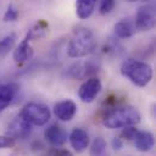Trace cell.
<instances>
[{"label": "cell", "instance_id": "ac0fdd59", "mask_svg": "<svg viewBox=\"0 0 156 156\" xmlns=\"http://www.w3.org/2000/svg\"><path fill=\"white\" fill-rule=\"evenodd\" d=\"M107 152V143L104 138L96 136L89 147V155L90 156H105Z\"/></svg>", "mask_w": 156, "mask_h": 156}, {"label": "cell", "instance_id": "30bf717a", "mask_svg": "<svg viewBox=\"0 0 156 156\" xmlns=\"http://www.w3.org/2000/svg\"><path fill=\"white\" fill-rule=\"evenodd\" d=\"M76 112H77V105L74 101L69 99L58 101L54 106V115L61 122H69L74 117Z\"/></svg>", "mask_w": 156, "mask_h": 156}, {"label": "cell", "instance_id": "9c48e42d", "mask_svg": "<svg viewBox=\"0 0 156 156\" xmlns=\"http://www.w3.org/2000/svg\"><path fill=\"white\" fill-rule=\"evenodd\" d=\"M44 136L46 139V141L52 145L54 147H60L62 146L67 139H68V135H67V132L61 127L58 126L57 123H52L50 124L45 130H44Z\"/></svg>", "mask_w": 156, "mask_h": 156}, {"label": "cell", "instance_id": "44dd1931", "mask_svg": "<svg viewBox=\"0 0 156 156\" xmlns=\"http://www.w3.org/2000/svg\"><path fill=\"white\" fill-rule=\"evenodd\" d=\"M18 18V9L15 5H9L5 13H4V21L5 22H15Z\"/></svg>", "mask_w": 156, "mask_h": 156}, {"label": "cell", "instance_id": "8fae6325", "mask_svg": "<svg viewBox=\"0 0 156 156\" xmlns=\"http://www.w3.org/2000/svg\"><path fill=\"white\" fill-rule=\"evenodd\" d=\"M68 139H69L71 146H72L77 152L84 151V150L89 146V143H90L89 134H88V132H87L85 129H83V128H73L72 132H71L69 135H68Z\"/></svg>", "mask_w": 156, "mask_h": 156}, {"label": "cell", "instance_id": "7c38bea8", "mask_svg": "<svg viewBox=\"0 0 156 156\" xmlns=\"http://www.w3.org/2000/svg\"><path fill=\"white\" fill-rule=\"evenodd\" d=\"M32 56H33V48L30 46L29 38L26 35L22 39V41L16 46V49L13 51V60L18 63H22V62L30 60Z\"/></svg>", "mask_w": 156, "mask_h": 156}, {"label": "cell", "instance_id": "5b68a950", "mask_svg": "<svg viewBox=\"0 0 156 156\" xmlns=\"http://www.w3.org/2000/svg\"><path fill=\"white\" fill-rule=\"evenodd\" d=\"M101 68L99 58H89L85 61H77L67 69V76L73 79H88L98 73Z\"/></svg>", "mask_w": 156, "mask_h": 156}, {"label": "cell", "instance_id": "ba28073f", "mask_svg": "<svg viewBox=\"0 0 156 156\" xmlns=\"http://www.w3.org/2000/svg\"><path fill=\"white\" fill-rule=\"evenodd\" d=\"M32 133V126H29L20 115H17L12 122L9 124V129H7V136L12 138L13 140L16 139H26L29 136V134Z\"/></svg>", "mask_w": 156, "mask_h": 156}, {"label": "cell", "instance_id": "6da1fadb", "mask_svg": "<svg viewBox=\"0 0 156 156\" xmlns=\"http://www.w3.org/2000/svg\"><path fill=\"white\" fill-rule=\"evenodd\" d=\"M140 112L133 106H117L110 108L102 118V123L108 129L126 128L135 126L140 122Z\"/></svg>", "mask_w": 156, "mask_h": 156}, {"label": "cell", "instance_id": "2e32d148", "mask_svg": "<svg viewBox=\"0 0 156 156\" xmlns=\"http://www.w3.org/2000/svg\"><path fill=\"white\" fill-rule=\"evenodd\" d=\"M95 6V0H78L76 2V13L80 20H87L93 15Z\"/></svg>", "mask_w": 156, "mask_h": 156}, {"label": "cell", "instance_id": "52a82bcc", "mask_svg": "<svg viewBox=\"0 0 156 156\" xmlns=\"http://www.w3.org/2000/svg\"><path fill=\"white\" fill-rule=\"evenodd\" d=\"M101 89H102L101 80L98 77H91L80 84V87L78 89V96L83 102L89 104L96 99V96L100 94Z\"/></svg>", "mask_w": 156, "mask_h": 156}, {"label": "cell", "instance_id": "4316f807", "mask_svg": "<svg viewBox=\"0 0 156 156\" xmlns=\"http://www.w3.org/2000/svg\"><path fill=\"white\" fill-rule=\"evenodd\" d=\"M11 156H18V155H15V154H12V155H11Z\"/></svg>", "mask_w": 156, "mask_h": 156}, {"label": "cell", "instance_id": "484cf974", "mask_svg": "<svg viewBox=\"0 0 156 156\" xmlns=\"http://www.w3.org/2000/svg\"><path fill=\"white\" fill-rule=\"evenodd\" d=\"M122 146H123V141H122V139L118 138V136H115V138L112 139V147H113L115 150H119Z\"/></svg>", "mask_w": 156, "mask_h": 156}, {"label": "cell", "instance_id": "7402d4cb", "mask_svg": "<svg viewBox=\"0 0 156 156\" xmlns=\"http://www.w3.org/2000/svg\"><path fill=\"white\" fill-rule=\"evenodd\" d=\"M43 156H73V154L63 147H51L49 150H46Z\"/></svg>", "mask_w": 156, "mask_h": 156}, {"label": "cell", "instance_id": "e0dca14e", "mask_svg": "<svg viewBox=\"0 0 156 156\" xmlns=\"http://www.w3.org/2000/svg\"><path fill=\"white\" fill-rule=\"evenodd\" d=\"M48 28H49V24L44 21V20H40L38 21L28 32H27V37L29 38V40H35V39H39V38H43L46 32H48Z\"/></svg>", "mask_w": 156, "mask_h": 156}, {"label": "cell", "instance_id": "4fadbf2b", "mask_svg": "<svg viewBox=\"0 0 156 156\" xmlns=\"http://www.w3.org/2000/svg\"><path fill=\"white\" fill-rule=\"evenodd\" d=\"M133 140H134V145H135L136 150H139L141 152L150 151L155 144L154 135L147 130H138Z\"/></svg>", "mask_w": 156, "mask_h": 156}, {"label": "cell", "instance_id": "d6986e66", "mask_svg": "<svg viewBox=\"0 0 156 156\" xmlns=\"http://www.w3.org/2000/svg\"><path fill=\"white\" fill-rule=\"evenodd\" d=\"M15 43H16V34L15 33H10L0 40V58L5 57L13 49Z\"/></svg>", "mask_w": 156, "mask_h": 156}, {"label": "cell", "instance_id": "5bb4252c", "mask_svg": "<svg viewBox=\"0 0 156 156\" xmlns=\"http://www.w3.org/2000/svg\"><path fill=\"white\" fill-rule=\"evenodd\" d=\"M18 87L13 83L0 85V112H2L15 99Z\"/></svg>", "mask_w": 156, "mask_h": 156}, {"label": "cell", "instance_id": "7a4b0ae2", "mask_svg": "<svg viewBox=\"0 0 156 156\" xmlns=\"http://www.w3.org/2000/svg\"><path fill=\"white\" fill-rule=\"evenodd\" d=\"M98 45L94 33L84 27L76 29L68 41L67 54L69 57L79 58L91 54Z\"/></svg>", "mask_w": 156, "mask_h": 156}, {"label": "cell", "instance_id": "277c9868", "mask_svg": "<svg viewBox=\"0 0 156 156\" xmlns=\"http://www.w3.org/2000/svg\"><path fill=\"white\" fill-rule=\"evenodd\" d=\"M29 126L41 127L45 126L50 119V110L44 104L39 102H28L23 106L21 112L18 113Z\"/></svg>", "mask_w": 156, "mask_h": 156}, {"label": "cell", "instance_id": "8992f818", "mask_svg": "<svg viewBox=\"0 0 156 156\" xmlns=\"http://www.w3.org/2000/svg\"><path fill=\"white\" fill-rule=\"evenodd\" d=\"M134 27L135 30L147 32L155 27L156 22V11L152 4H144L141 5L134 17Z\"/></svg>", "mask_w": 156, "mask_h": 156}, {"label": "cell", "instance_id": "9a60e30c", "mask_svg": "<svg viewBox=\"0 0 156 156\" xmlns=\"http://www.w3.org/2000/svg\"><path fill=\"white\" fill-rule=\"evenodd\" d=\"M113 32L115 35L118 39H127L130 38L134 33H135V27H134V22L130 20H121L118 21L115 27H113Z\"/></svg>", "mask_w": 156, "mask_h": 156}, {"label": "cell", "instance_id": "ffe728a7", "mask_svg": "<svg viewBox=\"0 0 156 156\" xmlns=\"http://www.w3.org/2000/svg\"><path fill=\"white\" fill-rule=\"evenodd\" d=\"M102 51L105 54H108V55H121L123 52V46L117 41V39H113V38H110L104 48H102Z\"/></svg>", "mask_w": 156, "mask_h": 156}, {"label": "cell", "instance_id": "cb8c5ba5", "mask_svg": "<svg viewBox=\"0 0 156 156\" xmlns=\"http://www.w3.org/2000/svg\"><path fill=\"white\" fill-rule=\"evenodd\" d=\"M136 128L134 127V126H130V127H126V128H123V130H122V133H121V136L123 138V139H126V140H133L134 139V136H135V134H136ZM121 138V139H122Z\"/></svg>", "mask_w": 156, "mask_h": 156}, {"label": "cell", "instance_id": "603a6c76", "mask_svg": "<svg viewBox=\"0 0 156 156\" xmlns=\"http://www.w3.org/2000/svg\"><path fill=\"white\" fill-rule=\"evenodd\" d=\"M115 5H116V2H115L113 0H102V1L100 2V6H99V12H100V15H102V16L108 15V13L113 10Z\"/></svg>", "mask_w": 156, "mask_h": 156}, {"label": "cell", "instance_id": "d4e9b609", "mask_svg": "<svg viewBox=\"0 0 156 156\" xmlns=\"http://www.w3.org/2000/svg\"><path fill=\"white\" fill-rule=\"evenodd\" d=\"M16 140H13L12 138L7 136V135H0V150L1 149H9L15 146Z\"/></svg>", "mask_w": 156, "mask_h": 156}, {"label": "cell", "instance_id": "3957f363", "mask_svg": "<svg viewBox=\"0 0 156 156\" xmlns=\"http://www.w3.org/2000/svg\"><path fill=\"white\" fill-rule=\"evenodd\" d=\"M121 73L134 85L144 88L152 79V67L136 58H127L121 65Z\"/></svg>", "mask_w": 156, "mask_h": 156}]
</instances>
